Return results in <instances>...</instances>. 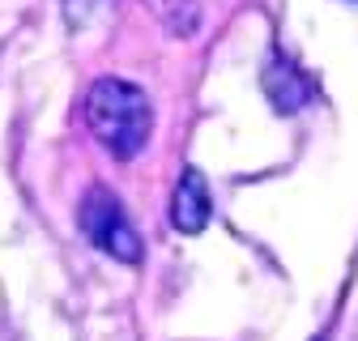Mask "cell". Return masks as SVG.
I'll list each match as a JSON object with an SVG mask.
<instances>
[{
  "mask_svg": "<svg viewBox=\"0 0 358 341\" xmlns=\"http://www.w3.org/2000/svg\"><path fill=\"white\" fill-rule=\"evenodd\" d=\"M85 124L111 158L128 162L150 145L154 103L141 85H132L124 77H99L85 90Z\"/></svg>",
  "mask_w": 358,
  "mask_h": 341,
  "instance_id": "obj_1",
  "label": "cell"
},
{
  "mask_svg": "<svg viewBox=\"0 0 358 341\" xmlns=\"http://www.w3.org/2000/svg\"><path fill=\"white\" fill-rule=\"evenodd\" d=\"M77 226H81V235L94 243L99 252H107L111 261H120V265H141V256H145L141 235H137V226H132L124 201L111 188H103V184L85 188V196L77 205Z\"/></svg>",
  "mask_w": 358,
  "mask_h": 341,
  "instance_id": "obj_2",
  "label": "cell"
},
{
  "mask_svg": "<svg viewBox=\"0 0 358 341\" xmlns=\"http://www.w3.org/2000/svg\"><path fill=\"white\" fill-rule=\"evenodd\" d=\"M209 213H213V201H209V184L196 166H184V175L175 184V196H171V222L175 231L184 235H201L209 226Z\"/></svg>",
  "mask_w": 358,
  "mask_h": 341,
  "instance_id": "obj_3",
  "label": "cell"
},
{
  "mask_svg": "<svg viewBox=\"0 0 358 341\" xmlns=\"http://www.w3.org/2000/svg\"><path fill=\"white\" fill-rule=\"evenodd\" d=\"M264 90H268V99H273V107H278L282 115H290V111H299L303 99H307V77H303V68L290 64L286 56H273V64L264 68Z\"/></svg>",
  "mask_w": 358,
  "mask_h": 341,
  "instance_id": "obj_4",
  "label": "cell"
},
{
  "mask_svg": "<svg viewBox=\"0 0 358 341\" xmlns=\"http://www.w3.org/2000/svg\"><path fill=\"white\" fill-rule=\"evenodd\" d=\"M150 9H154V17H158L171 34H179V38L196 34V26H201L196 0H150Z\"/></svg>",
  "mask_w": 358,
  "mask_h": 341,
  "instance_id": "obj_5",
  "label": "cell"
},
{
  "mask_svg": "<svg viewBox=\"0 0 358 341\" xmlns=\"http://www.w3.org/2000/svg\"><path fill=\"white\" fill-rule=\"evenodd\" d=\"M115 5V0H64V17L69 26H85V22H94L99 13H107Z\"/></svg>",
  "mask_w": 358,
  "mask_h": 341,
  "instance_id": "obj_6",
  "label": "cell"
}]
</instances>
